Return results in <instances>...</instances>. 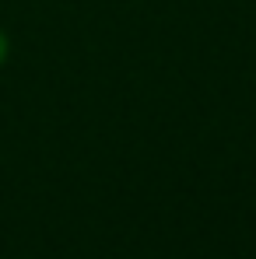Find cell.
Here are the masks:
<instances>
[{"mask_svg":"<svg viewBox=\"0 0 256 259\" xmlns=\"http://www.w3.org/2000/svg\"><path fill=\"white\" fill-rule=\"evenodd\" d=\"M0 53H4V39H0Z\"/></svg>","mask_w":256,"mask_h":259,"instance_id":"cell-1","label":"cell"}]
</instances>
